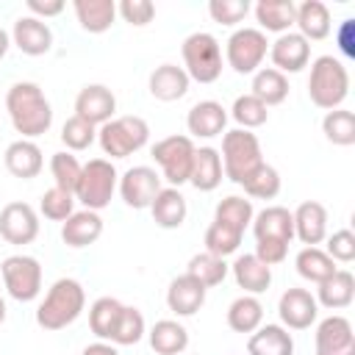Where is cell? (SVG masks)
<instances>
[{"instance_id": "cell-22", "label": "cell", "mask_w": 355, "mask_h": 355, "mask_svg": "<svg viewBox=\"0 0 355 355\" xmlns=\"http://www.w3.org/2000/svg\"><path fill=\"white\" fill-rule=\"evenodd\" d=\"M294 25H297V33L311 44V42H322L330 36V8L322 3V0H305L297 6V14H294Z\"/></svg>"}, {"instance_id": "cell-15", "label": "cell", "mask_w": 355, "mask_h": 355, "mask_svg": "<svg viewBox=\"0 0 355 355\" xmlns=\"http://www.w3.org/2000/svg\"><path fill=\"white\" fill-rule=\"evenodd\" d=\"M0 236L8 244H31L39 236V214L28 202H8L0 211Z\"/></svg>"}, {"instance_id": "cell-9", "label": "cell", "mask_w": 355, "mask_h": 355, "mask_svg": "<svg viewBox=\"0 0 355 355\" xmlns=\"http://www.w3.org/2000/svg\"><path fill=\"white\" fill-rule=\"evenodd\" d=\"M194 141L189 136H166L161 141L153 144V158L155 164L161 166V178L169 183V186H183L189 183V175H191V164H194Z\"/></svg>"}, {"instance_id": "cell-11", "label": "cell", "mask_w": 355, "mask_h": 355, "mask_svg": "<svg viewBox=\"0 0 355 355\" xmlns=\"http://www.w3.org/2000/svg\"><path fill=\"white\" fill-rule=\"evenodd\" d=\"M116 189H119V197H122V202H125L128 208L141 211V208H150V205H153L155 194H158L164 186H161V175H158L153 166L139 164V166H130V169L119 178Z\"/></svg>"}, {"instance_id": "cell-14", "label": "cell", "mask_w": 355, "mask_h": 355, "mask_svg": "<svg viewBox=\"0 0 355 355\" xmlns=\"http://www.w3.org/2000/svg\"><path fill=\"white\" fill-rule=\"evenodd\" d=\"M116 114V97L103 83H86L75 97V116L92 122L94 128L111 122Z\"/></svg>"}, {"instance_id": "cell-8", "label": "cell", "mask_w": 355, "mask_h": 355, "mask_svg": "<svg viewBox=\"0 0 355 355\" xmlns=\"http://www.w3.org/2000/svg\"><path fill=\"white\" fill-rule=\"evenodd\" d=\"M266 53H269V42H266V33L258 28H239L225 42L227 67L239 75H255L261 69Z\"/></svg>"}, {"instance_id": "cell-23", "label": "cell", "mask_w": 355, "mask_h": 355, "mask_svg": "<svg viewBox=\"0 0 355 355\" xmlns=\"http://www.w3.org/2000/svg\"><path fill=\"white\" fill-rule=\"evenodd\" d=\"M3 161H6V169H8L14 178H19V180L36 178V175L42 172V166H44L42 150H39V144L31 141V139H17V141H11V144L6 147Z\"/></svg>"}, {"instance_id": "cell-34", "label": "cell", "mask_w": 355, "mask_h": 355, "mask_svg": "<svg viewBox=\"0 0 355 355\" xmlns=\"http://www.w3.org/2000/svg\"><path fill=\"white\" fill-rule=\"evenodd\" d=\"M263 324V305L252 294H241L227 308V327L233 333H255Z\"/></svg>"}, {"instance_id": "cell-10", "label": "cell", "mask_w": 355, "mask_h": 355, "mask_svg": "<svg viewBox=\"0 0 355 355\" xmlns=\"http://www.w3.org/2000/svg\"><path fill=\"white\" fill-rule=\"evenodd\" d=\"M0 277L17 302H33L42 294V263L33 255H8L0 263Z\"/></svg>"}, {"instance_id": "cell-19", "label": "cell", "mask_w": 355, "mask_h": 355, "mask_svg": "<svg viewBox=\"0 0 355 355\" xmlns=\"http://www.w3.org/2000/svg\"><path fill=\"white\" fill-rule=\"evenodd\" d=\"M205 294H208V288L200 280H194L191 275L183 272L180 277H175L169 283V288H166V305H169V311L175 316H194L205 305Z\"/></svg>"}, {"instance_id": "cell-33", "label": "cell", "mask_w": 355, "mask_h": 355, "mask_svg": "<svg viewBox=\"0 0 355 355\" xmlns=\"http://www.w3.org/2000/svg\"><path fill=\"white\" fill-rule=\"evenodd\" d=\"M255 22L261 25L258 31H269V33H288L294 25V14L297 6L291 0H261L252 6Z\"/></svg>"}, {"instance_id": "cell-46", "label": "cell", "mask_w": 355, "mask_h": 355, "mask_svg": "<svg viewBox=\"0 0 355 355\" xmlns=\"http://www.w3.org/2000/svg\"><path fill=\"white\" fill-rule=\"evenodd\" d=\"M144 333H147V327H144L141 311L133 308V305H125V308H122V316H119V324H116V330H114L111 344H114V347H133V344L141 341Z\"/></svg>"}, {"instance_id": "cell-28", "label": "cell", "mask_w": 355, "mask_h": 355, "mask_svg": "<svg viewBox=\"0 0 355 355\" xmlns=\"http://www.w3.org/2000/svg\"><path fill=\"white\" fill-rule=\"evenodd\" d=\"M352 300H355V277L347 269H336L316 288V305H324L327 311H341L352 305Z\"/></svg>"}, {"instance_id": "cell-31", "label": "cell", "mask_w": 355, "mask_h": 355, "mask_svg": "<svg viewBox=\"0 0 355 355\" xmlns=\"http://www.w3.org/2000/svg\"><path fill=\"white\" fill-rule=\"evenodd\" d=\"M225 172H222V158L216 147H197L194 150V164H191V175L189 183L197 191H214L222 183Z\"/></svg>"}, {"instance_id": "cell-17", "label": "cell", "mask_w": 355, "mask_h": 355, "mask_svg": "<svg viewBox=\"0 0 355 355\" xmlns=\"http://www.w3.org/2000/svg\"><path fill=\"white\" fill-rule=\"evenodd\" d=\"M227 125V108L216 100H200L186 114L189 139H214L222 136Z\"/></svg>"}, {"instance_id": "cell-29", "label": "cell", "mask_w": 355, "mask_h": 355, "mask_svg": "<svg viewBox=\"0 0 355 355\" xmlns=\"http://www.w3.org/2000/svg\"><path fill=\"white\" fill-rule=\"evenodd\" d=\"M247 355H294V338L283 324H261L247 338Z\"/></svg>"}, {"instance_id": "cell-56", "label": "cell", "mask_w": 355, "mask_h": 355, "mask_svg": "<svg viewBox=\"0 0 355 355\" xmlns=\"http://www.w3.org/2000/svg\"><path fill=\"white\" fill-rule=\"evenodd\" d=\"M3 322H6V300L0 297V324H3Z\"/></svg>"}, {"instance_id": "cell-20", "label": "cell", "mask_w": 355, "mask_h": 355, "mask_svg": "<svg viewBox=\"0 0 355 355\" xmlns=\"http://www.w3.org/2000/svg\"><path fill=\"white\" fill-rule=\"evenodd\" d=\"M11 42L25 53V55H44L50 53L53 47V31L44 19H36V17H19L14 22V31H11Z\"/></svg>"}, {"instance_id": "cell-21", "label": "cell", "mask_w": 355, "mask_h": 355, "mask_svg": "<svg viewBox=\"0 0 355 355\" xmlns=\"http://www.w3.org/2000/svg\"><path fill=\"white\" fill-rule=\"evenodd\" d=\"M189 83H191V80H189V75H186L183 67H178V64H161V67H155V69L150 72L147 89H150V94H153L155 100H161V103H175V100H180V97H186Z\"/></svg>"}, {"instance_id": "cell-48", "label": "cell", "mask_w": 355, "mask_h": 355, "mask_svg": "<svg viewBox=\"0 0 355 355\" xmlns=\"http://www.w3.org/2000/svg\"><path fill=\"white\" fill-rule=\"evenodd\" d=\"M250 11H252V6L247 0H211L208 3L211 19L219 22V25H227V28H233L236 22H241Z\"/></svg>"}, {"instance_id": "cell-32", "label": "cell", "mask_w": 355, "mask_h": 355, "mask_svg": "<svg viewBox=\"0 0 355 355\" xmlns=\"http://www.w3.org/2000/svg\"><path fill=\"white\" fill-rule=\"evenodd\" d=\"M147 336L155 355H183L189 347V330L178 319H158Z\"/></svg>"}, {"instance_id": "cell-37", "label": "cell", "mask_w": 355, "mask_h": 355, "mask_svg": "<svg viewBox=\"0 0 355 355\" xmlns=\"http://www.w3.org/2000/svg\"><path fill=\"white\" fill-rule=\"evenodd\" d=\"M294 266H297V275L302 277V280H311V283H322V280H327L338 266H336V261L322 250V247H302L300 252H297V258H294Z\"/></svg>"}, {"instance_id": "cell-36", "label": "cell", "mask_w": 355, "mask_h": 355, "mask_svg": "<svg viewBox=\"0 0 355 355\" xmlns=\"http://www.w3.org/2000/svg\"><path fill=\"white\" fill-rule=\"evenodd\" d=\"M252 97H258L266 108L280 105L288 97V78L283 72H277L275 67H261L252 75Z\"/></svg>"}, {"instance_id": "cell-3", "label": "cell", "mask_w": 355, "mask_h": 355, "mask_svg": "<svg viewBox=\"0 0 355 355\" xmlns=\"http://www.w3.org/2000/svg\"><path fill=\"white\" fill-rule=\"evenodd\" d=\"M349 94V72L341 58L336 55H319L311 64L308 75V97L316 108L333 111L341 108V103Z\"/></svg>"}, {"instance_id": "cell-30", "label": "cell", "mask_w": 355, "mask_h": 355, "mask_svg": "<svg viewBox=\"0 0 355 355\" xmlns=\"http://www.w3.org/2000/svg\"><path fill=\"white\" fill-rule=\"evenodd\" d=\"M75 19L86 33H105L116 19L114 0H75L72 3Z\"/></svg>"}, {"instance_id": "cell-5", "label": "cell", "mask_w": 355, "mask_h": 355, "mask_svg": "<svg viewBox=\"0 0 355 355\" xmlns=\"http://www.w3.org/2000/svg\"><path fill=\"white\" fill-rule=\"evenodd\" d=\"M97 141H100L103 155H108V158H128V155L139 153L150 141V125L141 116H136V114L114 116L111 122L97 128Z\"/></svg>"}, {"instance_id": "cell-38", "label": "cell", "mask_w": 355, "mask_h": 355, "mask_svg": "<svg viewBox=\"0 0 355 355\" xmlns=\"http://www.w3.org/2000/svg\"><path fill=\"white\" fill-rule=\"evenodd\" d=\"M252 216H255L252 202L244 200V197H236V194L219 200L216 208H214V222L227 225V227H233V230H239V233H244V230L252 225Z\"/></svg>"}, {"instance_id": "cell-47", "label": "cell", "mask_w": 355, "mask_h": 355, "mask_svg": "<svg viewBox=\"0 0 355 355\" xmlns=\"http://www.w3.org/2000/svg\"><path fill=\"white\" fill-rule=\"evenodd\" d=\"M39 211L44 219L50 222H67L72 214H75V194L69 191H61V189H47L39 200Z\"/></svg>"}, {"instance_id": "cell-51", "label": "cell", "mask_w": 355, "mask_h": 355, "mask_svg": "<svg viewBox=\"0 0 355 355\" xmlns=\"http://www.w3.org/2000/svg\"><path fill=\"white\" fill-rule=\"evenodd\" d=\"M261 263H266V266H277V263H283L286 261V255H288V244L286 241H275V239H261L258 244H255V252H252Z\"/></svg>"}, {"instance_id": "cell-7", "label": "cell", "mask_w": 355, "mask_h": 355, "mask_svg": "<svg viewBox=\"0 0 355 355\" xmlns=\"http://www.w3.org/2000/svg\"><path fill=\"white\" fill-rule=\"evenodd\" d=\"M119 175L114 169V164L108 158H92L83 164L80 169V180L75 186V200L86 208V211H103L108 208L114 191H116Z\"/></svg>"}, {"instance_id": "cell-6", "label": "cell", "mask_w": 355, "mask_h": 355, "mask_svg": "<svg viewBox=\"0 0 355 355\" xmlns=\"http://www.w3.org/2000/svg\"><path fill=\"white\" fill-rule=\"evenodd\" d=\"M180 53H183V69H186L189 80H197V83L219 80V75H222V47H219L214 33H205V31L189 33L183 39Z\"/></svg>"}, {"instance_id": "cell-27", "label": "cell", "mask_w": 355, "mask_h": 355, "mask_svg": "<svg viewBox=\"0 0 355 355\" xmlns=\"http://www.w3.org/2000/svg\"><path fill=\"white\" fill-rule=\"evenodd\" d=\"M150 214H153V222L164 230H175L186 222V214H189V205H186V197L180 194V189L175 186H166L155 194L153 205H150Z\"/></svg>"}, {"instance_id": "cell-12", "label": "cell", "mask_w": 355, "mask_h": 355, "mask_svg": "<svg viewBox=\"0 0 355 355\" xmlns=\"http://www.w3.org/2000/svg\"><path fill=\"white\" fill-rule=\"evenodd\" d=\"M277 313L286 330H308L319 316V305L308 288H286L277 300Z\"/></svg>"}, {"instance_id": "cell-24", "label": "cell", "mask_w": 355, "mask_h": 355, "mask_svg": "<svg viewBox=\"0 0 355 355\" xmlns=\"http://www.w3.org/2000/svg\"><path fill=\"white\" fill-rule=\"evenodd\" d=\"M252 233L255 241L261 239H275V241H291L294 239V216L283 205H266L252 216Z\"/></svg>"}, {"instance_id": "cell-18", "label": "cell", "mask_w": 355, "mask_h": 355, "mask_svg": "<svg viewBox=\"0 0 355 355\" xmlns=\"http://www.w3.org/2000/svg\"><path fill=\"white\" fill-rule=\"evenodd\" d=\"M294 216V236L305 247H319L327 239V208L316 200H305L291 211Z\"/></svg>"}, {"instance_id": "cell-2", "label": "cell", "mask_w": 355, "mask_h": 355, "mask_svg": "<svg viewBox=\"0 0 355 355\" xmlns=\"http://www.w3.org/2000/svg\"><path fill=\"white\" fill-rule=\"evenodd\" d=\"M86 308V291L75 277H58L36 308V324L42 330H64Z\"/></svg>"}, {"instance_id": "cell-26", "label": "cell", "mask_w": 355, "mask_h": 355, "mask_svg": "<svg viewBox=\"0 0 355 355\" xmlns=\"http://www.w3.org/2000/svg\"><path fill=\"white\" fill-rule=\"evenodd\" d=\"M230 272H233V280L239 288H244V294H263L269 286H272V266L261 263L252 252H244V255H236V261L230 263Z\"/></svg>"}, {"instance_id": "cell-43", "label": "cell", "mask_w": 355, "mask_h": 355, "mask_svg": "<svg viewBox=\"0 0 355 355\" xmlns=\"http://www.w3.org/2000/svg\"><path fill=\"white\" fill-rule=\"evenodd\" d=\"M244 191L255 200H275L280 194V172L275 166H269L266 161L241 183Z\"/></svg>"}, {"instance_id": "cell-49", "label": "cell", "mask_w": 355, "mask_h": 355, "mask_svg": "<svg viewBox=\"0 0 355 355\" xmlns=\"http://www.w3.org/2000/svg\"><path fill=\"white\" fill-rule=\"evenodd\" d=\"M336 263H352L355 261V233L349 227H341L327 236V250H324Z\"/></svg>"}, {"instance_id": "cell-4", "label": "cell", "mask_w": 355, "mask_h": 355, "mask_svg": "<svg viewBox=\"0 0 355 355\" xmlns=\"http://www.w3.org/2000/svg\"><path fill=\"white\" fill-rule=\"evenodd\" d=\"M222 172L227 180H233L236 186H241L261 164H263V153H261V141L252 130H225L222 136Z\"/></svg>"}, {"instance_id": "cell-1", "label": "cell", "mask_w": 355, "mask_h": 355, "mask_svg": "<svg viewBox=\"0 0 355 355\" xmlns=\"http://www.w3.org/2000/svg\"><path fill=\"white\" fill-rule=\"evenodd\" d=\"M6 111L14 125V130L22 139H36L50 130L53 125V108L44 97L42 86L33 80H19L6 92Z\"/></svg>"}, {"instance_id": "cell-45", "label": "cell", "mask_w": 355, "mask_h": 355, "mask_svg": "<svg viewBox=\"0 0 355 355\" xmlns=\"http://www.w3.org/2000/svg\"><path fill=\"white\" fill-rule=\"evenodd\" d=\"M230 116L239 122L241 130H252V128H261L266 119H269V108L252 97V94H241L233 100V108H230Z\"/></svg>"}, {"instance_id": "cell-25", "label": "cell", "mask_w": 355, "mask_h": 355, "mask_svg": "<svg viewBox=\"0 0 355 355\" xmlns=\"http://www.w3.org/2000/svg\"><path fill=\"white\" fill-rule=\"evenodd\" d=\"M103 236V216L97 211H75L64 225H61V241L72 250L89 247Z\"/></svg>"}, {"instance_id": "cell-16", "label": "cell", "mask_w": 355, "mask_h": 355, "mask_svg": "<svg viewBox=\"0 0 355 355\" xmlns=\"http://www.w3.org/2000/svg\"><path fill=\"white\" fill-rule=\"evenodd\" d=\"M269 58L275 64L277 72H302L311 61V44L297 33V31H288V33H280L272 44H269Z\"/></svg>"}, {"instance_id": "cell-54", "label": "cell", "mask_w": 355, "mask_h": 355, "mask_svg": "<svg viewBox=\"0 0 355 355\" xmlns=\"http://www.w3.org/2000/svg\"><path fill=\"white\" fill-rule=\"evenodd\" d=\"M80 355H119V349L114 344H108V341H94V344L83 347Z\"/></svg>"}, {"instance_id": "cell-13", "label": "cell", "mask_w": 355, "mask_h": 355, "mask_svg": "<svg viewBox=\"0 0 355 355\" xmlns=\"http://www.w3.org/2000/svg\"><path fill=\"white\" fill-rule=\"evenodd\" d=\"M316 355H355V333L347 316L333 313L316 324Z\"/></svg>"}, {"instance_id": "cell-50", "label": "cell", "mask_w": 355, "mask_h": 355, "mask_svg": "<svg viewBox=\"0 0 355 355\" xmlns=\"http://www.w3.org/2000/svg\"><path fill=\"white\" fill-rule=\"evenodd\" d=\"M116 14H119L128 25H133V28H144V25L153 22V17H155V6H153L150 0H122V3H116Z\"/></svg>"}, {"instance_id": "cell-41", "label": "cell", "mask_w": 355, "mask_h": 355, "mask_svg": "<svg viewBox=\"0 0 355 355\" xmlns=\"http://www.w3.org/2000/svg\"><path fill=\"white\" fill-rule=\"evenodd\" d=\"M80 169H83V164L67 150H61V153H55L50 158V175H53L55 189H61V191L75 194V186L80 180Z\"/></svg>"}, {"instance_id": "cell-52", "label": "cell", "mask_w": 355, "mask_h": 355, "mask_svg": "<svg viewBox=\"0 0 355 355\" xmlns=\"http://www.w3.org/2000/svg\"><path fill=\"white\" fill-rule=\"evenodd\" d=\"M336 44L344 58H355V19H341L336 31Z\"/></svg>"}, {"instance_id": "cell-55", "label": "cell", "mask_w": 355, "mask_h": 355, "mask_svg": "<svg viewBox=\"0 0 355 355\" xmlns=\"http://www.w3.org/2000/svg\"><path fill=\"white\" fill-rule=\"evenodd\" d=\"M8 47H11V33H6V31L0 28V61L6 58V53H8Z\"/></svg>"}, {"instance_id": "cell-40", "label": "cell", "mask_w": 355, "mask_h": 355, "mask_svg": "<svg viewBox=\"0 0 355 355\" xmlns=\"http://www.w3.org/2000/svg\"><path fill=\"white\" fill-rule=\"evenodd\" d=\"M227 272H230V266L225 263V258H216V255H211V252H197V255H191V261H189V266H186V275H191L194 280H200L205 288L219 286V283L227 277Z\"/></svg>"}, {"instance_id": "cell-42", "label": "cell", "mask_w": 355, "mask_h": 355, "mask_svg": "<svg viewBox=\"0 0 355 355\" xmlns=\"http://www.w3.org/2000/svg\"><path fill=\"white\" fill-rule=\"evenodd\" d=\"M61 141L67 147V153H80V150H89L94 141H97V128L80 116H69L64 125H61Z\"/></svg>"}, {"instance_id": "cell-39", "label": "cell", "mask_w": 355, "mask_h": 355, "mask_svg": "<svg viewBox=\"0 0 355 355\" xmlns=\"http://www.w3.org/2000/svg\"><path fill=\"white\" fill-rule=\"evenodd\" d=\"M322 133L330 144L336 147H349L355 144V114L347 108H333L322 119Z\"/></svg>"}, {"instance_id": "cell-44", "label": "cell", "mask_w": 355, "mask_h": 355, "mask_svg": "<svg viewBox=\"0 0 355 355\" xmlns=\"http://www.w3.org/2000/svg\"><path fill=\"white\" fill-rule=\"evenodd\" d=\"M241 236H244V233H239V230H233V227H227V225L211 222L208 230H205L202 244H205V252H211V255H216V258H227V255H233V252L239 250Z\"/></svg>"}, {"instance_id": "cell-53", "label": "cell", "mask_w": 355, "mask_h": 355, "mask_svg": "<svg viewBox=\"0 0 355 355\" xmlns=\"http://www.w3.org/2000/svg\"><path fill=\"white\" fill-rule=\"evenodd\" d=\"M25 6H28V11H31V17H36V19L58 17V14L67 8L64 0H28Z\"/></svg>"}, {"instance_id": "cell-35", "label": "cell", "mask_w": 355, "mask_h": 355, "mask_svg": "<svg viewBox=\"0 0 355 355\" xmlns=\"http://www.w3.org/2000/svg\"><path fill=\"white\" fill-rule=\"evenodd\" d=\"M122 302L116 297H97L89 308V327L92 333L100 338V341H108L114 338V330L119 324V316H122Z\"/></svg>"}]
</instances>
